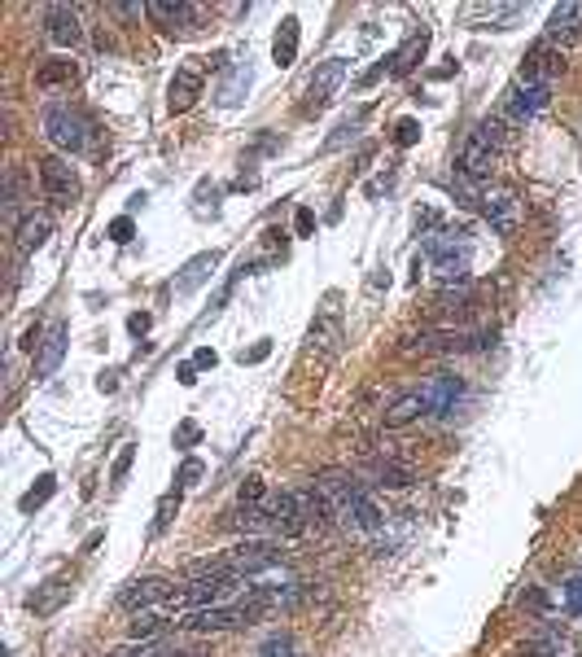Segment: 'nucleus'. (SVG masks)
Instances as JSON below:
<instances>
[{"instance_id": "17", "label": "nucleus", "mask_w": 582, "mask_h": 657, "mask_svg": "<svg viewBox=\"0 0 582 657\" xmlns=\"http://www.w3.org/2000/svg\"><path fill=\"white\" fill-rule=\"evenodd\" d=\"M455 167H460L464 180H486V176L495 171V149L482 145L477 137H469L464 149H460V162H455Z\"/></svg>"}, {"instance_id": "12", "label": "nucleus", "mask_w": 582, "mask_h": 657, "mask_svg": "<svg viewBox=\"0 0 582 657\" xmlns=\"http://www.w3.org/2000/svg\"><path fill=\"white\" fill-rule=\"evenodd\" d=\"M66 338H71V325L66 320H53L44 342H40V356H35V372L40 377H53L62 368V356H66Z\"/></svg>"}, {"instance_id": "40", "label": "nucleus", "mask_w": 582, "mask_h": 657, "mask_svg": "<svg viewBox=\"0 0 582 657\" xmlns=\"http://www.w3.org/2000/svg\"><path fill=\"white\" fill-rule=\"evenodd\" d=\"M198 438H202V430H198V421H184V426L175 430V442H180V447H193Z\"/></svg>"}, {"instance_id": "20", "label": "nucleus", "mask_w": 582, "mask_h": 657, "mask_svg": "<svg viewBox=\"0 0 582 657\" xmlns=\"http://www.w3.org/2000/svg\"><path fill=\"white\" fill-rule=\"evenodd\" d=\"M416 417H430V408H425V399H421V390H407V395H399L385 412H381V421L390 426V430H403V426H412Z\"/></svg>"}, {"instance_id": "44", "label": "nucleus", "mask_w": 582, "mask_h": 657, "mask_svg": "<svg viewBox=\"0 0 582 657\" xmlns=\"http://www.w3.org/2000/svg\"><path fill=\"white\" fill-rule=\"evenodd\" d=\"M215 360H219V356L211 351V347H202V351L193 356V364H198V368H215Z\"/></svg>"}, {"instance_id": "4", "label": "nucleus", "mask_w": 582, "mask_h": 657, "mask_svg": "<svg viewBox=\"0 0 582 657\" xmlns=\"http://www.w3.org/2000/svg\"><path fill=\"white\" fill-rule=\"evenodd\" d=\"M40 189H44V198H49L53 207H71L74 198H79V176L71 171V162L44 158V162H40Z\"/></svg>"}, {"instance_id": "42", "label": "nucleus", "mask_w": 582, "mask_h": 657, "mask_svg": "<svg viewBox=\"0 0 582 657\" xmlns=\"http://www.w3.org/2000/svg\"><path fill=\"white\" fill-rule=\"evenodd\" d=\"M298 232H302V237H311V232H315V215H311L307 207L298 211Z\"/></svg>"}, {"instance_id": "8", "label": "nucleus", "mask_w": 582, "mask_h": 657, "mask_svg": "<svg viewBox=\"0 0 582 657\" xmlns=\"http://www.w3.org/2000/svg\"><path fill=\"white\" fill-rule=\"evenodd\" d=\"M561 49L556 44H547V40H539L530 53H525V62H521V83H552L556 74H561Z\"/></svg>"}, {"instance_id": "48", "label": "nucleus", "mask_w": 582, "mask_h": 657, "mask_svg": "<svg viewBox=\"0 0 582 657\" xmlns=\"http://www.w3.org/2000/svg\"><path fill=\"white\" fill-rule=\"evenodd\" d=\"M162 657H198V653H175V649H167V653Z\"/></svg>"}, {"instance_id": "18", "label": "nucleus", "mask_w": 582, "mask_h": 657, "mask_svg": "<svg viewBox=\"0 0 582 657\" xmlns=\"http://www.w3.org/2000/svg\"><path fill=\"white\" fill-rule=\"evenodd\" d=\"M338 517H342V521H351L355 530H381V521H385V517H381V509H376V500L368 496L364 487H360V491H355V496H351V500L338 509Z\"/></svg>"}, {"instance_id": "33", "label": "nucleus", "mask_w": 582, "mask_h": 657, "mask_svg": "<svg viewBox=\"0 0 582 657\" xmlns=\"http://www.w3.org/2000/svg\"><path fill=\"white\" fill-rule=\"evenodd\" d=\"M561 596H565V609H570V614H582V575H574V579H565V587H561Z\"/></svg>"}, {"instance_id": "34", "label": "nucleus", "mask_w": 582, "mask_h": 657, "mask_svg": "<svg viewBox=\"0 0 582 657\" xmlns=\"http://www.w3.org/2000/svg\"><path fill=\"white\" fill-rule=\"evenodd\" d=\"M416 141H421V123L416 119H403L394 128V145H416Z\"/></svg>"}, {"instance_id": "38", "label": "nucleus", "mask_w": 582, "mask_h": 657, "mask_svg": "<svg viewBox=\"0 0 582 657\" xmlns=\"http://www.w3.org/2000/svg\"><path fill=\"white\" fill-rule=\"evenodd\" d=\"M263 500V478H245L241 482V504H259Z\"/></svg>"}, {"instance_id": "26", "label": "nucleus", "mask_w": 582, "mask_h": 657, "mask_svg": "<svg viewBox=\"0 0 582 657\" xmlns=\"http://www.w3.org/2000/svg\"><path fill=\"white\" fill-rule=\"evenodd\" d=\"M293 58H298V18H285L276 40H272V62L276 66H293Z\"/></svg>"}, {"instance_id": "21", "label": "nucleus", "mask_w": 582, "mask_h": 657, "mask_svg": "<svg viewBox=\"0 0 582 657\" xmlns=\"http://www.w3.org/2000/svg\"><path fill=\"white\" fill-rule=\"evenodd\" d=\"M215 268H219V250H206V254L189 259V263H184V272L175 277V293H193L198 285H206Z\"/></svg>"}, {"instance_id": "14", "label": "nucleus", "mask_w": 582, "mask_h": 657, "mask_svg": "<svg viewBox=\"0 0 582 657\" xmlns=\"http://www.w3.org/2000/svg\"><path fill=\"white\" fill-rule=\"evenodd\" d=\"M516 657H574V636H565V631H556V627H543L539 636H530Z\"/></svg>"}, {"instance_id": "19", "label": "nucleus", "mask_w": 582, "mask_h": 657, "mask_svg": "<svg viewBox=\"0 0 582 657\" xmlns=\"http://www.w3.org/2000/svg\"><path fill=\"white\" fill-rule=\"evenodd\" d=\"M66 600H71V583H66V579H49V583H40L27 596V609L40 614V618H49V614H58Z\"/></svg>"}, {"instance_id": "32", "label": "nucleus", "mask_w": 582, "mask_h": 657, "mask_svg": "<svg viewBox=\"0 0 582 657\" xmlns=\"http://www.w3.org/2000/svg\"><path fill=\"white\" fill-rule=\"evenodd\" d=\"M175 509H180V496H175V491L162 496V500H158V517H153V530H167L171 517H175Z\"/></svg>"}, {"instance_id": "27", "label": "nucleus", "mask_w": 582, "mask_h": 657, "mask_svg": "<svg viewBox=\"0 0 582 657\" xmlns=\"http://www.w3.org/2000/svg\"><path fill=\"white\" fill-rule=\"evenodd\" d=\"M250 92V66H232V71L223 74V83H219V106H241V97Z\"/></svg>"}, {"instance_id": "13", "label": "nucleus", "mask_w": 582, "mask_h": 657, "mask_svg": "<svg viewBox=\"0 0 582 657\" xmlns=\"http://www.w3.org/2000/svg\"><path fill=\"white\" fill-rule=\"evenodd\" d=\"M149 18H158L167 31H193V22L202 18V9L198 4H184V0H153L145 4Z\"/></svg>"}, {"instance_id": "36", "label": "nucleus", "mask_w": 582, "mask_h": 657, "mask_svg": "<svg viewBox=\"0 0 582 657\" xmlns=\"http://www.w3.org/2000/svg\"><path fill=\"white\" fill-rule=\"evenodd\" d=\"M132 232H136V223H132V215H119L114 223H110V237H114L119 246H128V241H132Z\"/></svg>"}, {"instance_id": "7", "label": "nucleus", "mask_w": 582, "mask_h": 657, "mask_svg": "<svg viewBox=\"0 0 582 657\" xmlns=\"http://www.w3.org/2000/svg\"><path fill=\"white\" fill-rule=\"evenodd\" d=\"M460 395H464V377H455V372H434V377H425V386H421V399H425L430 417H446Z\"/></svg>"}, {"instance_id": "3", "label": "nucleus", "mask_w": 582, "mask_h": 657, "mask_svg": "<svg viewBox=\"0 0 582 657\" xmlns=\"http://www.w3.org/2000/svg\"><path fill=\"white\" fill-rule=\"evenodd\" d=\"M421 254L434 263V277H442V281H460V285H464L469 254H464V246H455V237H430V241L421 246Z\"/></svg>"}, {"instance_id": "24", "label": "nucleus", "mask_w": 582, "mask_h": 657, "mask_svg": "<svg viewBox=\"0 0 582 657\" xmlns=\"http://www.w3.org/2000/svg\"><path fill=\"white\" fill-rule=\"evenodd\" d=\"M512 128H516V123H512L508 114L500 110V114H486V119L477 123V132H473V137H477L482 145H491V149H504V145H508V141H512Z\"/></svg>"}, {"instance_id": "16", "label": "nucleus", "mask_w": 582, "mask_h": 657, "mask_svg": "<svg viewBox=\"0 0 582 657\" xmlns=\"http://www.w3.org/2000/svg\"><path fill=\"white\" fill-rule=\"evenodd\" d=\"M582 31V4H556L547 13V44H574Z\"/></svg>"}, {"instance_id": "6", "label": "nucleus", "mask_w": 582, "mask_h": 657, "mask_svg": "<svg viewBox=\"0 0 582 657\" xmlns=\"http://www.w3.org/2000/svg\"><path fill=\"white\" fill-rule=\"evenodd\" d=\"M202 88H206V74L198 62H189V66H180L175 79H171V88H167V110L171 114H184V110H193L198 106V97H202Z\"/></svg>"}, {"instance_id": "10", "label": "nucleus", "mask_w": 582, "mask_h": 657, "mask_svg": "<svg viewBox=\"0 0 582 657\" xmlns=\"http://www.w3.org/2000/svg\"><path fill=\"white\" fill-rule=\"evenodd\" d=\"M171 591H175V587L167 583V579H136V583L119 596V605L132 609V614H145V609H153V605H167Z\"/></svg>"}, {"instance_id": "37", "label": "nucleus", "mask_w": 582, "mask_h": 657, "mask_svg": "<svg viewBox=\"0 0 582 657\" xmlns=\"http://www.w3.org/2000/svg\"><path fill=\"white\" fill-rule=\"evenodd\" d=\"M202 473H206V465H202V460H184V465H180V473H175V482H180V487H189V482H198Z\"/></svg>"}, {"instance_id": "45", "label": "nucleus", "mask_w": 582, "mask_h": 657, "mask_svg": "<svg viewBox=\"0 0 582 657\" xmlns=\"http://www.w3.org/2000/svg\"><path fill=\"white\" fill-rule=\"evenodd\" d=\"M175 377H180V386H193V381H198V364H180Z\"/></svg>"}, {"instance_id": "5", "label": "nucleus", "mask_w": 582, "mask_h": 657, "mask_svg": "<svg viewBox=\"0 0 582 657\" xmlns=\"http://www.w3.org/2000/svg\"><path fill=\"white\" fill-rule=\"evenodd\" d=\"M486 223L500 232V237H508L516 232V223H521V202H516V193L512 189H482V207H477Z\"/></svg>"}, {"instance_id": "2", "label": "nucleus", "mask_w": 582, "mask_h": 657, "mask_svg": "<svg viewBox=\"0 0 582 657\" xmlns=\"http://www.w3.org/2000/svg\"><path fill=\"white\" fill-rule=\"evenodd\" d=\"M547 106H552V83H521L516 79L508 88V97H504V114H508L516 128L530 123V119H539Z\"/></svg>"}, {"instance_id": "39", "label": "nucleus", "mask_w": 582, "mask_h": 657, "mask_svg": "<svg viewBox=\"0 0 582 657\" xmlns=\"http://www.w3.org/2000/svg\"><path fill=\"white\" fill-rule=\"evenodd\" d=\"M268 356H272V342H259V347H250V351H241L237 360H241V364H259V360H268Z\"/></svg>"}, {"instance_id": "22", "label": "nucleus", "mask_w": 582, "mask_h": 657, "mask_svg": "<svg viewBox=\"0 0 582 657\" xmlns=\"http://www.w3.org/2000/svg\"><path fill=\"white\" fill-rule=\"evenodd\" d=\"M49 237H53V219L49 215H27L22 223H18V250H22V254L40 250Z\"/></svg>"}, {"instance_id": "15", "label": "nucleus", "mask_w": 582, "mask_h": 657, "mask_svg": "<svg viewBox=\"0 0 582 657\" xmlns=\"http://www.w3.org/2000/svg\"><path fill=\"white\" fill-rule=\"evenodd\" d=\"M368 478H372V487L407 491V487L416 482V469H412V465H399V460H390V456H376V460L368 465Z\"/></svg>"}, {"instance_id": "1", "label": "nucleus", "mask_w": 582, "mask_h": 657, "mask_svg": "<svg viewBox=\"0 0 582 657\" xmlns=\"http://www.w3.org/2000/svg\"><path fill=\"white\" fill-rule=\"evenodd\" d=\"M40 128H44L49 145H58L62 153H79V149H88V123H83V114L71 110L66 101H53V106L44 110Z\"/></svg>"}, {"instance_id": "47", "label": "nucleus", "mask_w": 582, "mask_h": 657, "mask_svg": "<svg viewBox=\"0 0 582 657\" xmlns=\"http://www.w3.org/2000/svg\"><path fill=\"white\" fill-rule=\"evenodd\" d=\"M101 390H105V395L119 390V377H114V372H101Z\"/></svg>"}, {"instance_id": "11", "label": "nucleus", "mask_w": 582, "mask_h": 657, "mask_svg": "<svg viewBox=\"0 0 582 657\" xmlns=\"http://www.w3.org/2000/svg\"><path fill=\"white\" fill-rule=\"evenodd\" d=\"M342 79H346V62L342 58H329V62H320L315 74L307 79V106H324L338 88H342Z\"/></svg>"}, {"instance_id": "43", "label": "nucleus", "mask_w": 582, "mask_h": 657, "mask_svg": "<svg viewBox=\"0 0 582 657\" xmlns=\"http://www.w3.org/2000/svg\"><path fill=\"white\" fill-rule=\"evenodd\" d=\"M521 600H525V605H530V609H547V596H543V591H539V587H534V591H525V596H521Z\"/></svg>"}, {"instance_id": "35", "label": "nucleus", "mask_w": 582, "mask_h": 657, "mask_svg": "<svg viewBox=\"0 0 582 657\" xmlns=\"http://www.w3.org/2000/svg\"><path fill=\"white\" fill-rule=\"evenodd\" d=\"M132 460H136V447L128 442V447L119 451V460H114V469H110V478H114V482H123V478H128V469H132Z\"/></svg>"}, {"instance_id": "28", "label": "nucleus", "mask_w": 582, "mask_h": 657, "mask_svg": "<svg viewBox=\"0 0 582 657\" xmlns=\"http://www.w3.org/2000/svg\"><path fill=\"white\" fill-rule=\"evenodd\" d=\"M79 79V66L66 62V58H53V62H44L40 71H35V83L40 88H58V83H74Z\"/></svg>"}, {"instance_id": "46", "label": "nucleus", "mask_w": 582, "mask_h": 657, "mask_svg": "<svg viewBox=\"0 0 582 657\" xmlns=\"http://www.w3.org/2000/svg\"><path fill=\"white\" fill-rule=\"evenodd\" d=\"M438 219H442L438 211H416V228H434Z\"/></svg>"}, {"instance_id": "23", "label": "nucleus", "mask_w": 582, "mask_h": 657, "mask_svg": "<svg viewBox=\"0 0 582 657\" xmlns=\"http://www.w3.org/2000/svg\"><path fill=\"white\" fill-rule=\"evenodd\" d=\"M425 49H430V31H416V35H407V44L390 58V71L394 74H407L421 66V58H425Z\"/></svg>"}, {"instance_id": "9", "label": "nucleus", "mask_w": 582, "mask_h": 657, "mask_svg": "<svg viewBox=\"0 0 582 657\" xmlns=\"http://www.w3.org/2000/svg\"><path fill=\"white\" fill-rule=\"evenodd\" d=\"M44 35L58 44V49H74L83 40V27H79V13L71 4H49L44 9Z\"/></svg>"}, {"instance_id": "25", "label": "nucleus", "mask_w": 582, "mask_h": 657, "mask_svg": "<svg viewBox=\"0 0 582 657\" xmlns=\"http://www.w3.org/2000/svg\"><path fill=\"white\" fill-rule=\"evenodd\" d=\"M338 342H342V325H338V311H324L315 325H311V347H320L324 356H338Z\"/></svg>"}, {"instance_id": "31", "label": "nucleus", "mask_w": 582, "mask_h": 657, "mask_svg": "<svg viewBox=\"0 0 582 657\" xmlns=\"http://www.w3.org/2000/svg\"><path fill=\"white\" fill-rule=\"evenodd\" d=\"M259 657H293V636H285V631L268 636L263 649H259Z\"/></svg>"}, {"instance_id": "41", "label": "nucleus", "mask_w": 582, "mask_h": 657, "mask_svg": "<svg viewBox=\"0 0 582 657\" xmlns=\"http://www.w3.org/2000/svg\"><path fill=\"white\" fill-rule=\"evenodd\" d=\"M149 325H153V316H149V311H136V316L128 320V329H132L136 338H141V333H149Z\"/></svg>"}, {"instance_id": "30", "label": "nucleus", "mask_w": 582, "mask_h": 657, "mask_svg": "<svg viewBox=\"0 0 582 657\" xmlns=\"http://www.w3.org/2000/svg\"><path fill=\"white\" fill-rule=\"evenodd\" d=\"M158 636H162V618H158V614H136L132 640H158Z\"/></svg>"}, {"instance_id": "29", "label": "nucleus", "mask_w": 582, "mask_h": 657, "mask_svg": "<svg viewBox=\"0 0 582 657\" xmlns=\"http://www.w3.org/2000/svg\"><path fill=\"white\" fill-rule=\"evenodd\" d=\"M53 491H58V478H53V473L35 478V487H31V491L22 496V512H35L40 504H44V500H49V496H53Z\"/></svg>"}]
</instances>
